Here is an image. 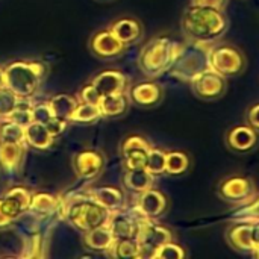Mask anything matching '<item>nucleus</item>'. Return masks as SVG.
I'll return each instance as SVG.
<instances>
[{"label": "nucleus", "mask_w": 259, "mask_h": 259, "mask_svg": "<svg viewBox=\"0 0 259 259\" xmlns=\"http://www.w3.org/2000/svg\"><path fill=\"white\" fill-rule=\"evenodd\" d=\"M181 24L187 39L209 44L228 30V18L223 11L209 6L190 5L182 15Z\"/></svg>", "instance_id": "f257e3e1"}, {"label": "nucleus", "mask_w": 259, "mask_h": 259, "mask_svg": "<svg viewBox=\"0 0 259 259\" xmlns=\"http://www.w3.org/2000/svg\"><path fill=\"white\" fill-rule=\"evenodd\" d=\"M58 212L62 220L70 223L76 231L82 234L105 225L111 214L90 194H77L67 199L65 202L61 200Z\"/></svg>", "instance_id": "f03ea898"}, {"label": "nucleus", "mask_w": 259, "mask_h": 259, "mask_svg": "<svg viewBox=\"0 0 259 259\" xmlns=\"http://www.w3.org/2000/svg\"><path fill=\"white\" fill-rule=\"evenodd\" d=\"M46 74L47 68L39 61H14L3 68V82L18 97L32 99L38 93Z\"/></svg>", "instance_id": "7ed1b4c3"}, {"label": "nucleus", "mask_w": 259, "mask_h": 259, "mask_svg": "<svg viewBox=\"0 0 259 259\" xmlns=\"http://www.w3.org/2000/svg\"><path fill=\"white\" fill-rule=\"evenodd\" d=\"M212 44L187 39L181 42L179 52L168 68L170 74L182 82L191 83L199 74L211 68L209 53Z\"/></svg>", "instance_id": "20e7f679"}, {"label": "nucleus", "mask_w": 259, "mask_h": 259, "mask_svg": "<svg viewBox=\"0 0 259 259\" xmlns=\"http://www.w3.org/2000/svg\"><path fill=\"white\" fill-rule=\"evenodd\" d=\"M181 42H176L175 39L168 36H156L150 39L141 50L138 56V65L140 70L147 77H158L162 73L168 71L171 67L178 52H179Z\"/></svg>", "instance_id": "39448f33"}, {"label": "nucleus", "mask_w": 259, "mask_h": 259, "mask_svg": "<svg viewBox=\"0 0 259 259\" xmlns=\"http://www.w3.org/2000/svg\"><path fill=\"white\" fill-rule=\"evenodd\" d=\"M209 62H211V70L217 71L225 77L237 76L243 73V70L246 68L244 55L237 47L228 44L212 46L209 53Z\"/></svg>", "instance_id": "423d86ee"}, {"label": "nucleus", "mask_w": 259, "mask_h": 259, "mask_svg": "<svg viewBox=\"0 0 259 259\" xmlns=\"http://www.w3.org/2000/svg\"><path fill=\"white\" fill-rule=\"evenodd\" d=\"M173 240V234L165 226L156 223L155 220L144 219L141 222L137 241L140 246V258H152L153 253L165 243Z\"/></svg>", "instance_id": "0eeeda50"}, {"label": "nucleus", "mask_w": 259, "mask_h": 259, "mask_svg": "<svg viewBox=\"0 0 259 259\" xmlns=\"http://www.w3.org/2000/svg\"><path fill=\"white\" fill-rule=\"evenodd\" d=\"M146 217H143L135 208L132 211H126L124 208H121V209L112 211L109 214L106 225L109 226L115 240H121V238H135L137 240L141 222Z\"/></svg>", "instance_id": "6e6552de"}, {"label": "nucleus", "mask_w": 259, "mask_h": 259, "mask_svg": "<svg viewBox=\"0 0 259 259\" xmlns=\"http://www.w3.org/2000/svg\"><path fill=\"white\" fill-rule=\"evenodd\" d=\"M219 196L229 203L246 205L255 199V187L244 176H231L219 185Z\"/></svg>", "instance_id": "1a4fd4ad"}, {"label": "nucleus", "mask_w": 259, "mask_h": 259, "mask_svg": "<svg viewBox=\"0 0 259 259\" xmlns=\"http://www.w3.org/2000/svg\"><path fill=\"white\" fill-rule=\"evenodd\" d=\"M191 88H193V93L199 99L212 102V100L220 99L225 94V91L228 88V82H226L225 76H222L217 71L209 68V70L203 71L202 74H199L191 82Z\"/></svg>", "instance_id": "9d476101"}, {"label": "nucleus", "mask_w": 259, "mask_h": 259, "mask_svg": "<svg viewBox=\"0 0 259 259\" xmlns=\"http://www.w3.org/2000/svg\"><path fill=\"white\" fill-rule=\"evenodd\" d=\"M152 149L150 143L141 135H129L121 143V156H123V168H144L147 161V153Z\"/></svg>", "instance_id": "9b49d317"}, {"label": "nucleus", "mask_w": 259, "mask_h": 259, "mask_svg": "<svg viewBox=\"0 0 259 259\" xmlns=\"http://www.w3.org/2000/svg\"><path fill=\"white\" fill-rule=\"evenodd\" d=\"M30 196L32 193L26 187H21V185L11 187L0 199V211L8 220L14 223L24 212H27Z\"/></svg>", "instance_id": "f8f14e48"}, {"label": "nucleus", "mask_w": 259, "mask_h": 259, "mask_svg": "<svg viewBox=\"0 0 259 259\" xmlns=\"http://www.w3.org/2000/svg\"><path fill=\"white\" fill-rule=\"evenodd\" d=\"M105 167V156L97 150H82L73 156V170L82 181H94Z\"/></svg>", "instance_id": "ddd939ff"}, {"label": "nucleus", "mask_w": 259, "mask_h": 259, "mask_svg": "<svg viewBox=\"0 0 259 259\" xmlns=\"http://www.w3.org/2000/svg\"><path fill=\"white\" fill-rule=\"evenodd\" d=\"M126 49V44H123L114 33L112 30L108 29H102L99 32H96L91 39H90V50L93 55H96L97 58L102 59H111V58H117L120 56Z\"/></svg>", "instance_id": "4468645a"}, {"label": "nucleus", "mask_w": 259, "mask_h": 259, "mask_svg": "<svg viewBox=\"0 0 259 259\" xmlns=\"http://www.w3.org/2000/svg\"><path fill=\"white\" fill-rule=\"evenodd\" d=\"M168 208V200L164 193L155 188H149L138 194L135 209L146 219L156 220L165 214Z\"/></svg>", "instance_id": "2eb2a0df"}, {"label": "nucleus", "mask_w": 259, "mask_h": 259, "mask_svg": "<svg viewBox=\"0 0 259 259\" xmlns=\"http://www.w3.org/2000/svg\"><path fill=\"white\" fill-rule=\"evenodd\" d=\"M27 149L29 147L26 144L0 141V173L3 176L18 175L23 167Z\"/></svg>", "instance_id": "dca6fc26"}, {"label": "nucleus", "mask_w": 259, "mask_h": 259, "mask_svg": "<svg viewBox=\"0 0 259 259\" xmlns=\"http://www.w3.org/2000/svg\"><path fill=\"white\" fill-rule=\"evenodd\" d=\"M100 96L124 93L127 88V76L118 70H105L96 74L91 80Z\"/></svg>", "instance_id": "f3484780"}, {"label": "nucleus", "mask_w": 259, "mask_h": 259, "mask_svg": "<svg viewBox=\"0 0 259 259\" xmlns=\"http://www.w3.org/2000/svg\"><path fill=\"white\" fill-rule=\"evenodd\" d=\"M252 231H253V223L247 222H235L228 232H226V240L238 252L243 253H253L255 246L252 241Z\"/></svg>", "instance_id": "a211bd4d"}, {"label": "nucleus", "mask_w": 259, "mask_h": 259, "mask_svg": "<svg viewBox=\"0 0 259 259\" xmlns=\"http://www.w3.org/2000/svg\"><path fill=\"white\" fill-rule=\"evenodd\" d=\"M129 99L140 106H155L162 99V88L156 82H140L129 90Z\"/></svg>", "instance_id": "6ab92c4d"}, {"label": "nucleus", "mask_w": 259, "mask_h": 259, "mask_svg": "<svg viewBox=\"0 0 259 259\" xmlns=\"http://www.w3.org/2000/svg\"><path fill=\"white\" fill-rule=\"evenodd\" d=\"M228 146L235 152H250L258 144V134L250 126H235L228 134Z\"/></svg>", "instance_id": "aec40b11"}, {"label": "nucleus", "mask_w": 259, "mask_h": 259, "mask_svg": "<svg viewBox=\"0 0 259 259\" xmlns=\"http://www.w3.org/2000/svg\"><path fill=\"white\" fill-rule=\"evenodd\" d=\"M114 235L109 229V226L105 223L102 226H97L88 232L83 234V246L93 252H102V253H108L112 243H114Z\"/></svg>", "instance_id": "412c9836"}, {"label": "nucleus", "mask_w": 259, "mask_h": 259, "mask_svg": "<svg viewBox=\"0 0 259 259\" xmlns=\"http://www.w3.org/2000/svg\"><path fill=\"white\" fill-rule=\"evenodd\" d=\"M24 141L27 147L36 150H49L53 146L55 137L49 132L46 124L32 121L24 127Z\"/></svg>", "instance_id": "4be33fe9"}, {"label": "nucleus", "mask_w": 259, "mask_h": 259, "mask_svg": "<svg viewBox=\"0 0 259 259\" xmlns=\"http://www.w3.org/2000/svg\"><path fill=\"white\" fill-rule=\"evenodd\" d=\"M88 194L109 212L124 208V193L118 187H99L96 190L88 191Z\"/></svg>", "instance_id": "5701e85b"}, {"label": "nucleus", "mask_w": 259, "mask_h": 259, "mask_svg": "<svg viewBox=\"0 0 259 259\" xmlns=\"http://www.w3.org/2000/svg\"><path fill=\"white\" fill-rule=\"evenodd\" d=\"M109 29L126 46L141 39V36H143V24L138 20L129 18V17L118 18L117 21H114L111 24Z\"/></svg>", "instance_id": "b1692460"}, {"label": "nucleus", "mask_w": 259, "mask_h": 259, "mask_svg": "<svg viewBox=\"0 0 259 259\" xmlns=\"http://www.w3.org/2000/svg\"><path fill=\"white\" fill-rule=\"evenodd\" d=\"M61 199L50 193H32L30 202H29V212L35 214L36 217H49L55 212H58Z\"/></svg>", "instance_id": "393cba45"}, {"label": "nucleus", "mask_w": 259, "mask_h": 259, "mask_svg": "<svg viewBox=\"0 0 259 259\" xmlns=\"http://www.w3.org/2000/svg\"><path fill=\"white\" fill-rule=\"evenodd\" d=\"M124 187L135 193L140 194L149 188L153 187L155 184V176L150 175L146 168H134V170H124V178H123Z\"/></svg>", "instance_id": "a878e982"}, {"label": "nucleus", "mask_w": 259, "mask_h": 259, "mask_svg": "<svg viewBox=\"0 0 259 259\" xmlns=\"http://www.w3.org/2000/svg\"><path fill=\"white\" fill-rule=\"evenodd\" d=\"M97 105L100 108L102 117H120L127 111L129 97L124 93L106 94L100 97Z\"/></svg>", "instance_id": "bb28decb"}, {"label": "nucleus", "mask_w": 259, "mask_h": 259, "mask_svg": "<svg viewBox=\"0 0 259 259\" xmlns=\"http://www.w3.org/2000/svg\"><path fill=\"white\" fill-rule=\"evenodd\" d=\"M77 99L70 94H56L49 100L50 109L55 117L70 121V117L77 105Z\"/></svg>", "instance_id": "cd10ccee"}, {"label": "nucleus", "mask_w": 259, "mask_h": 259, "mask_svg": "<svg viewBox=\"0 0 259 259\" xmlns=\"http://www.w3.org/2000/svg\"><path fill=\"white\" fill-rule=\"evenodd\" d=\"M102 117L100 108L96 103H87V102H77L71 117L70 123H77V124H91L96 123Z\"/></svg>", "instance_id": "c85d7f7f"}, {"label": "nucleus", "mask_w": 259, "mask_h": 259, "mask_svg": "<svg viewBox=\"0 0 259 259\" xmlns=\"http://www.w3.org/2000/svg\"><path fill=\"white\" fill-rule=\"evenodd\" d=\"M109 256L118 259H131L140 258V246L135 238H121V240H114L109 252Z\"/></svg>", "instance_id": "c756f323"}, {"label": "nucleus", "mask_w": 259, "mask_h": 259, "mask_svg": "<svg viewBox=\"0 0 259 259\" xmlns=\"http://www.w3.org/2000/svg\"><path fill=\"white\" fill-rule=\"evenodd\" d=\"M190 167V158L187 153L179 150L167 152L165 155V173L170 176L184 175Z\"/></svg>", "instance_id": "7c9ffc66"}, {"label": "nucleus", "mask_w": 259, "mask_h": 259, "mask_svg": "<svg viewBox=\"0 0 259 259\" xmlns=\"http://www.w3.org/2000/svg\"><path fill=\"white\" fill-rule=\"evenodd\" d=\"M0 141H3V143H15V144H26V141H24V127L17 124L15 121H12L9 118L0 120Z\"/></svg>", "instance_id": "2f4dec72"}, {"label": "nucleus", "mask_w": 259, "mask_h": 259, "mask_svg": "<svg viewBox=\"0 0 259 259\" xmlns=\"http://www.w3.org/2000/svg\"><path fill=\"white\" fill-rule=\"evenodd\" d=\"M21 97H18L15 93H12L5 85L0 88V120H6L12 115V112L18 108L21 103Z\"/></svg>", "instance_id": "473e14b6"}, {"label": "nucleus", "mask_w": 259, "mask_h": 259, "mask_svg": "<svg viewBox=\"0 0 259 259\" xmlns=\"http://www.w3.org/2000/svg\"><path fill=\"white\" fill-rule=\"evenodd\" d=\"M165 155H167L165 150L158 149V147H152L147 153V161H146L144 168L150 175H153L155 178L165 175Z\"/></svg>", "instance_id": "72a5a7b5"}, {"label": "nucleus", "mask_w": 259, "mask_h": 259, "mask_svg": "<svg viewBox=\"0 0 259 259\" xmlns=\"http://www.w3.org/2000/svg\"><path fill=\"white\" fill-rule=\"evenodd\" d=\"M234 222H247V223H259V197L253 202L243 205L232 215Z\"/></svg>", "instance_id": "f704fd0d"}, {"label": "nucleus", "mask_w": 259, "mask_h": 259, "mask_svg": "<svg viewBox=\"0 0 259 259\" xmlns=\"http://www.w3.org/2000/svg\"><path fill=\"white\" fill-rule=\"evenodd\" d=\"M187 256V252L184 250V247L182 246H179V244H176V243H173V240L171 241H168V243H165V244H162L155 253H153V256L152 258H158V259H184Z\"/></svg>", "instance_id": "c9c22d12"}, {"label": "nucleus", "mask_w": 259, "mask_h": 259, "mask_svg": "<svg viewBox=\"0 0 259 259\" xmlns=\"http://www.w3.org/2000/svg\"><path fill=\"white\" fill-rule=\"evenodd\" d=\"M29 99H23L21 103L18 105V108L12 112V115L9 117V120L15 121L17 124L26 127L27 124H30L32 120V111H30V103H27Z\"/></svg>", "instance_id": "e433bc0d"}, {"label": "nucleus", "mask_w": 259, "mask_h": 259, "mask_svg": "<svg viewBox=\"0 0 259 259\" xmlns=\"http://www.w3.org/2000/svg\"><path fill=\"white\" fill-rule=\"evenodd\" d=\"M30 111H32V120L36 121V123L46 124V123L53 117V112H52V109H50L49 102L30 105Z\"/></svg>", "instance_id": "4c0bfd02"}, {"label": "nucleus", "mask_w": 259, "mask_h": 259, "mask_svg": "<svg viewBox=\"0 0 259 259\" xmlns=\"http://www.w3.org/2000/svg\"><path fill=\"white\" fill-rule=\"evenodd\" d=\"M100 94H99V91L94 88V85L93 83H88V85H85V87H82V90L79 91V102H87V103H99V100H100Z\"/></svg>", "instance_id": "58836bf2"}, {"label": "nucleus", "mask_w": 259, "mask_h": 259, "mask_svg": "<svg viewBox=\"0 0 259 259\" xmlns=\"http://www.w3.org/2000/svg\"><path fill=\"white\" fill-rule=\"evenodd\" d=\"M68 123H70V121L62 120V118H58V117H55V115H53V117L46 123V127H47V129H49V132L56 138V137L62 135V134L67 131Z\"/></svg>", "instance_id": "ea45409f"}, {"label": "nucleus", "mask_w": 259, "mask_h": 259, "mask_svg": "<svg viewBox=\"0 0 259 259\" xmlns=\"http://www.w3.org/2000/svg\"><path fill=\"white\" fill-rule=\"evenodd\" d=\"M228 0H191V5H197V6H209V8H215L223 11L226 6Z\"/></svg>", "instance_id": "a19ab883"}, {"label": "nucleus", "mask_w": 259, "mask_h": 259, "mask_svg": "<svg viewBox=\"0 0 259 259\" xmlns=\"http://www.w3.org/2000/svg\"><path fill=\"white\" fill-rule=\"evenodd\" d=\"M247 121L253 129H259V103L253 105L247 112Z\"/></svg>", "instance_id": "79ce46f5"}, {"label": "nucleus", "mask_w": 259, "mask_h": 259, "mask_svg": "<svg viewBox=\"0 0 259 259\" xmlns=\"http://www.w3.org/2000/svg\"><path fill=\"white\" fill-rule=\"evenodd\" d=\"M252 241L255 246V250L259 247V223H253V231H252Z\"/></svg>", "instance_id": "37998d69"}, {"label": "nucleus", "mask_w": 259, "mask_h": 259, "mask_svg": "<svg viewBox=\"0 0 259 259\" xmlns=\"http://www.w3.org/2000/svg\"><path fill=\"white\" fill-rule=\"evenodd\" d=\"M11 225H12V222L8 220V219L3 215V212L0 211V229H6V228H9Z\"/></svg>", "instance_id": "c03bdc74"}, {"label": "nucleus", "mask_w": 259, "mask_h": 259, "mask_svg": "<svg viewBox=\"0 0 259 259\" xmlns=\"http://www.w3.org/2000/svg\"><path fill=\"white\" fill-rule=\"evenodd\" d=\"M5 85V82H3V67H0V88Z\"/></svg>", "instance_id": "a18cd8bd"}, {"label": "nucleus", "mask_w": 259, "mask_h": 259, "mask_svg": "<svg viewBox=\"0 0 259 259\" xmlns=\"http://www.w3.org/2000/svg\"><path fill=\"white\" fill-rule=\"evenodd\" d=\"M252 255H253L255 258L259 259V247H258V249H256V250H255V252H253V253H252Z\"/></svg>", "instance_id": "49530a36"}, {"label": "nucleus", "mask_w": 259, "mask_h": 259, "mask_svg": "<svg viewBox=\"0 0 259 259\" xmlns=\"http://www.w3.org/2000/svg\"><path fill=\"white\" fill-rule=\"evenodd\" d=\"M103 2H108V0H103Z\"/></svg>", "instance_id": "de8ad7c7"}]
</instances>
